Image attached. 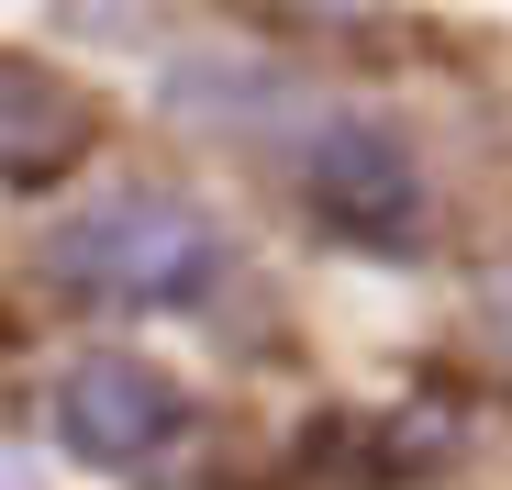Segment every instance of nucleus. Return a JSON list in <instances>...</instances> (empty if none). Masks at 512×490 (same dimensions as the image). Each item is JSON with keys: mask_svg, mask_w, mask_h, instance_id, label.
<instances>
[{"mask_svg": "<svg viewBox=\"0 0 512 490\" xmlns=\"http://www.w3.org/2000/svg\"><path fill=\"white\" fill-rule=\"evenodd\" d=\"M179 435V379L145 368V357H78L56 379V446L90 457V468H134Z\"/></svg>", "mask_w": 512, "mask_h": 490, "instance_id": "2", "label": "nucleus"}, {"mask_svg": "<svg viewBox=\"0 0 512 490\" xmlns=\"http://www.w3.org/2000/svg\"><path fill=\"white\" fill-rule=\"evenodd\" d=\"M78 101L56 90V78L34 67V56H12V78H0V156H12V179L34 190V179H56L67 156H78Z\"/></svg>", "mask_w": 512, "mask_h": 490, "instance_id": "4", "label": "nucleus"}, {"mask_svg": "<svg viewBox=\"0 0 512 490\" xmlns=\"http://www.w3.org/2000/svg\"><path fill=\"white\" fill-rule=\"evenodd\" d=\"M490 323L512 335V268H490Z\"/></svg>", "mask_w": 512, "mask_h": 490, "instance_id": "5", "label": "nucleus"}, {"mask_svg": "<svg viewBox=\"0 0 512 490\" xmlns=\"http://www.w3.org/2000/svg\"><path fill=\"white\" fill-rule=\"evenodd\" d=\"M45 279L67 301H201L223 279V234L212 212H190L179 190H112V201H78L45 234Z\"/></svg>", "mask_w": 512, "mask_h": 490, "instance_id": "1", "label": "nucleus"}, {"mask_svg": "<svg viewBox=\"0 0 512 490\" xmlns=\"http://www.w3.org/2000/svg\"><path fill=\"white\" fill-rule=\"evenodd\" d=\"M301 179H312V201L346 223V234H379V245H412L423 234V179H412L401 134L368 123V112H334L312 134V156H301Z\"/></svg>", "mask_w": 512, "mask_h": 490, "instance_id": "3", "label": "nucleus"}, {"mask_svg": "<svg viewBox=\"0 0 512 490\" xmlns=\"http://www.w3.org/2000/svg\"><path fill=\"white\" fill-rule=\"evenodd\" d=\"M301 12H357V0H301Z\"/></svg>", "mask_w": 512, "mask_h": 490, "instance_id": "6", "label": "nucleus"}]
</instances>
